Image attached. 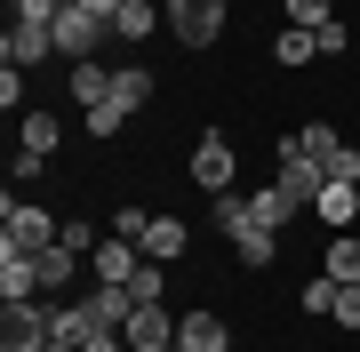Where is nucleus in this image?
Listing matches in <instances>:
<instances>
[{
	"label": "nucleus",
	"mask_w": 360,
	"mask_h": 352,
	"mask_svg": "<svg viewBox=\"0 0 360 352\" xmlns=\"http://www.w3.org/2000/svg\"><path fill=\"white\" fill-rule=\"evenodd\" d=\"M312 40H321V56H345V48H352V32H345V16H328V25L312 32Z\"/></svg>",
	"instance_id": "cd10ccee"
},
{
	"label": "nucleus",
	"mask_w": 360,
	"mask_h": 352,
	"mask_svg": "<svg viewBox=\"0 0 360 352\" xmlns=\"http://www.w3.org/2000/svg\"><path fill=\"white\" fill-rule=\"evenodd\" d=\"M336 296H345V280H328V273H321L304 296H296V304H304V313H336Z\"/></svg>",
	"instance_id": "a878e982"
},
{
	"label": "nucleus",
	"mask_w": 360,
	"mask_h": 352,
	"mask_svg": "<svg viewBox=\"0 0 360 352\" xmlns=\"http://www.w3.org/2000/svg\"><path fill=\"white\" fill-rule=\"evenodd\" d=\"M0 112H25V72L0 65Z\"/></svg>",
	"instance_id": "bb28decb"
},
{
	"label": "nucleus",
	"mask_w": 360,
	"mask_h": 352,
	"mask_svg": "<svg viewBox=\"0 0 360 352\" xmlns=\"http://www.w3.org/2000/svg\"><path fill=\"white\" fill-rule=\"evenodd\" d=\"M80 304L96 313V328H129V313H136V296H129V288H112V280H96Z\"/></svg>",
	"instance_id": "2eb2a0df"
},
{
	"label": "nucleus",
	"mask_w": 360,
	"mask_h": 352,
	"mask_svg": "<svg viewBox=\"0 0 360 352\" xmlns=\"http://www.w3.org/2000/svg\"><path fill=\"white\" fill-rule=\"evenodd\" d=\"M168 25L184 48H217L224 40V0H168Z\"/></svg>",
	"instance_id": "f03ea898"
},
{
	"label": "nucleus",
	"mask_w": 360,
	"mask_h": 352,
	"mask_svg": "<svg viewBox=\"0 0 360 352\" xmlns=\"http://www.w3.org/2000/svg\"><path fill=\"white\" fill-rule=\"evenodd\" d=\"M232 169H240V152H232V136H217V129H208V136L193 144V184H200L208 200H217V193H232Z\"/></svg>",
	"instance_id": "20e7f679"
},
{
	"label": "nucleus",
	"mask_w": 360,
	"mask_h": 352,
	"mask_svg": "<svg viewBox=\"0 0 360 352\" xmlns=\"http://www.w3.org/2000/svg\"><path fill=\"white\" fill-rule=\"evenodd\" d=\"M120 337H129V352H176V313L168 304H136Z\"/></svg>",
	"instance_id": "39448f33"
},
{
	"label": "nucleus",
	"mask_w": 360,
	"mask_h": 352,
	"mask_svg": "<svg viewBox=\"0 0 360 352\" xmlns=\"http://www.w3.org/2000/svg\"><path fill=\"white\" fill-rule=\"evenodd\" d=\"M56 144H65V120L56 112H25V160H49Z\"/></svg>",
	"instance_id": "a211bd4d"
},
{
	"label": "nucleus",
	"mask_w": 360,
	"mask_h": 352,
	"mask_svg": "<svg viewBox=\"0 0 360 352\" xmlns=\"http://www.w3.org/2000/svg\"><path fill=\"white\" fill-rule=\"evenodd\" d=\"M321 56V40H312L304 25H281V40H272V65H312Z\"/></svg>",
	"instance_id": "412c9836"
},
{
	"label": "nucleus",
	"mask_w": 360,
	"mask_h": 352,
	"mask_svg": "<svg viewBox=\"0 0 360 352\" xmlns=\"http://www.w3.org/2000/svg\"><path fill=\"white\" fill-rule=\"evenodd\" d=\"M129 296H136V304H160V296H168V273H160L153 256L136 264V280H129Z\"/></svg>",
	"instance_id": "b1692460"
},
{
	"label": "nucleus",
	"mask_w": 360,
	"mask_h": 352,
	"mask_svg": "<svg viewBox=\"0 0 360 352\" xmlns=\"http://www.w3.org/2000/svg\"><path fill=\"white\" fill-rule=\"evenodd\" d=\"M312 216H321L328 233H352V216H360V184H321V200H312Z\"/></svg>",
	"instance_id": "9b49d317"
},
{
	"label": "nucleus",
	"mask_w": 360,
	"mask_h": 352,
	"mask_svg": "<svg viewBox=\"0 0 360 352\" xmlns=\"http://www.w3.org/2000/svg\"><path fill=\"white\" fill-rule=\"evenodd\" d=\"M336 328H360V280H345V296H336Z\"/></svg>",
	"instance_id": "c756f323"
},
{
	"label": "nucleus",
	"mask_w": 360,
	"mask_h": 352,
	"mask_svg": "<svg viewBox=\"0 0 360 352\" xmlns=\"http://www.w3.org/2000/svg\"><path fill=\"white\" fill-rule=\"evenodd\" d=\"M40 296V264L25 248H0V304H32Z\"/></svg>",
	"instance_id": "6e6552de"
},
{
	"label": "nucleus",
	"mask_w": 360,
	"mask_h": 352,
	"mask_svg": "<svg viewBox=\"0 0 360 352\" xmlns=\"http://www.w3.org/2000/svg\"><path fill=\"white\" fill-rule=\"evenodd\" d=\"M49 344V313L40 304H0V352H40Z\"/></svg>",
	"instance_id": "423d86ee"
},
{
	"label": "nucleus",
	"mask_w": 360,
	"mask_h": 352,
	"mask_svg": "<svg viewBox=\"0 0 360 352\" xmlns=\"http://www.w3.org/2000/svg\"><path fill=\"white\" fill-rule=\"evenodd\" d=\"M49 337L56 344H96V337H112V328H96V313H89V304H65V313H49Z\"/></svg>",
	"instance_id": "ddd939ff"
},
{
	"label": "nucleus",
	"mask_w": 360,
	"mask_h": 352,
	"mask_svg": "<svg viewBox=\"0 0 360 352\" xmlns=\"http://www.w3.org/2000/svg\"><path fill=\"white\" fill-rule=\"evenodd\" d=\"M248 209H257V224H272V233H281V224H288V216H304V209H296V200L281 193V184H264V193H257V200H248Z\"/></svg>",
	"instance_id": "4be33fe9"
},
{
	"label": "nucleus",
	"mask_w": 360,
	"mask_h": 352,
	"mask_svg": "<svg viewBox=\"0 0 360 352\" xmlns=\"http://www.w3.org/2000/svg\"><path fill=\"white\" fill-rule=\"evenodd\" d=\"M104 96H112V72H104L96 56H80V65H72V105H80V112H96Z\"/></svg>",
	"instance_id": "f3484780"
},
{
	"label": "nucleus",
	"mask_w": 360,
	"mask_h": 352,
	"mask_svg": "<svg viewBox=\"0 0 360 352\" xmlns=\"http://www.w3.org/2000/svg\"><path fill=\"white\" fill-rule=\"evenodd\" d=\"M184 240H193V233H184V216H153V224H144V256H153V264H176L184 256Z\"/></svg>",
	"instance_id": "f8f14e48"
},
{
	"label": "nucleus",
	"mask_w": 360,
	"mask_h": 352,
	"mask_svg": "<svg viewBox=\"0 0 360 352\" xmlns=\"http://www.w3.org/2000/svg\"><path fill=\"white\" fill-rule=\"evenodd\" d=\"M80 120H89V136H120V120H129V112H112V105H96V112H80Z\"/></svg>",
	"instance_id": "c85d7f7f"
},
{
	"label": "nucleus",
	"mask_w": 360,
	"mask_h": 352,
	"mask_svg": "<svg viewBox=\"0 0 360 352\" xmlns=\"http://www.w3.org/2000/svg\"><path fill=\"white\" fill-rule=\"evenodd\" d=\"M80 8H96V16H104V25H112V16H120V0H80Z\"/></svg>",
	"instance_id": "473e14b6"
},
{
	"label": "nucleus",
	"mask_w": 360,
	"mask_h": 352,
	"mask_svg": "<svg viewBox=\"0 0 360 352\" xmlns=\"http://www.w3.org/2000/svg\"><path fill=\"white\" fill-rule=\"evenodd\" d=\"M80 352H129V337H120V328H112V337H96V344H80Z\"/></svg>",
	"instance_id": "2f4dec72"
},
{
	"label": "nucleus",
	"mask_w": 360,
	"mask_h": 352,
	"mask_svg": "<svg viewBox=\"0 0 360 352\" xmlns=\"http://www.w3.org/2000/svg\"><path fill=\"white\" fill-rule=\"evenodd\" d=\"M176 352H232V328L217 313H184L176 320Z\"/></svg>",
	"instance_id": "1a4fd4ad"
},
{
	"label": "nucleus",
	"mask_w": 360,
	"mask_h": 352,
	"mask_svg": "<svg viewBox=\"0 0 360 352\" xmlns=\"http://www.w3.org/2000/svg\"><path fill=\"white\" fill-rule=\"evenodd\" d=\"M0 56H8L16 72H32L40 56H56V25H8V40H0Z\"/></svg>",
	"instance_id": "0eeeda50"
},
{
	"label": "nucleus",
	"mask_w": 360,
	"mask_h": 352,
	"mask_svg": "<svg viewBox=\"0 0 360 352\" xmlns=\"http://www.w3.org/2000/svg\"><path fill=\"white\" fill-rule=\"evenodd\" d=\"M328 280H360V240H352V233L328 240Z\"/></svg>",
	"instance_id": "5701e85b"
},
{
	"label": "nucleus",
	"mask_w": 360,
	"mask_h": 352,
	"mask_svg": "<svg viewBox=\"0 0 360 352\" xmlns=\"http://www.w3.org/2000/svg\"><path fill=\"white\" fill-rule=\"evenodd\" d=\"M112 224H120V240H144V224H153V216H144V209H136V200H129V209H120Z\"/></svg>",
	"instance_id": "7c9ffc66"
},
{
	"label": "nucleus",
	"mask_w": 360,
	"mask_h": 352,
	"mask_svg": "<svg viewBox=\"0 0 360 352\" xmlns=\"http://www.w3.org/2000/svg\"><path fill=\"white\" fill-rule=\"evenodd\" d=\"M104 32H112V25H104L96 8H80V0H65V8H56V56H72V65H80V56H96Z\"/></svg>",
	"instance_id": "7ed1b4c3"
},
{
	"label": "nucleus",
	"mask_w": 360,
	"mask_h": 352,
	"mask_svg": "<svg viewBox=\"0 0 360 352\" xmlns=\"http://www.w3.org/2000/svg\"><path fill=\"white\" fill-rule=\"evenodd\" d=\"M72 256H80V248H65V240H56V248H32V264H40V296L72 280Z\"/></svg>",
	"instance_id": "aec40b11"
},
{
	"label": "nucleus",
	"mask_w": 360,
	"mask_h": 352,
	"mask_svg": "<svg viewBox=\"0 0 360 352\" xmlns=\"http://www.w3.org/2000/svg\"><path fill=\"white\" fill-rule=\"evenodd\" d=\"M160 8H168V0H120L112 32H120V40H136V48H144V40H153V25H160Z\"/></svg>",
	"instance_id": "dca6fc26"
},
{
	"label": "nucleus",
	"mask_w": 360,
	"mask_h": 352,
	"mask_svg": "<svg viewBox=\"0 0 360 352\" xmlns=\"http://www.w3.org/2000/svg\"><path fill=\"white\" fill-rule=\"evenodd\" d=\"M336 16V0H288V25H304V32H321Z\"/></svg>",
	"instance_id": "393cba45"
},
{
	"label": "nucleus",
	"mask_w": 360,
	"mask_h": 352,
	"mask_svg": "<svg viewBox=\"0 0 360 352\" xmlns=\"http://www.w3.org/2000/svg\"><path fill=\"white\" fill-rule=\"evenodd\" d=\"M144 96H153V72H144V65H129V72H112V96H104V105H112V112H136Z\"/></svg>",
	"instance_id": "6ab92c4d"
},
{
	"label": "nucleus",
	"mask_w": 360,
	"mask_h": 352,
	"mask_svg": "<svg viewBox=\"0 0 360 352\" xmlns=\"http://www.w3.org/2000/svg\"><path fill=\"white\" fill-rule=\"evenodd\" d=\"M40 352H72V344H56V337H49V344H40Z\"/></svg>",
	"instance_id": "72a5a7b5"
},
{
	"label": "nucleus",
	"mask_w": 360,
	"mask_h": 352,
	"mask_svg": "<svg viewBox=\"0 0 360 352\" xmlns=\"http://www.w3.org/2000/svg\"><path fill=\"white\" fill-rule=\"evenodd\" d=\"M56 240H65V224H56L49 209H32V200H0V248H25V256H32V248H56Z\"/></svg>",
	"instance_id": "f257e3e1"
},
{
	"label": "nucleus",
	"mask_w": 360,
	"mask_h": 352,
	"mask_svg": "<svg viewBox=\"0 0 360 352\" xmlns=\"http://www.w3.org/2000/svg\"><path fill=\"white\" fill-rule=\"evenodd\" d=\"M232 256H240V264H248V273H264V264H272V256H281V240H272V224H257V216H248V224H240V233H232Z\"/></svg>",
	"instance_id": "4468645a"
},
{
	"label": "nucleus",
	"mask_w": 360,
	"mask_h": 352,
	"mask_svg": "<svg viewBox=\"0 0 360 352\" xmlns=\"http://www.w3.org/2000/svg\"><path fill=\"white\" fill-rule=\"evenodd\" d=\"M89 256H96V280L129 288V280H136V264H144V248H136V240H96Z\"/></svg>",
	"instance_id": "9d476101"
}]
</instances>
